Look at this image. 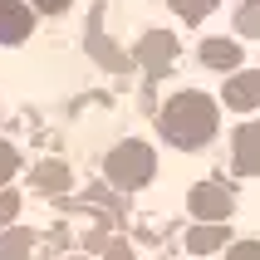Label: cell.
<instances>
[{
    "label": "cell",
    "mask_w": 260,
    "mask_h": 260,
    "mask_svg": "<svg viewBox=\"0 0 260 260\" xmlns=\"http://www.w3.org/2000/svg\"><path fill=\"white\" fill-rule=\"evenodd\" d=\"M157 128H162V138L172 147L197 152V147H206L216 138V103L206 99V93H197V88H182V93H172V99L162 103Z\"/></svg>",
    "instance_id": "cell-1"
},
{
    "label": "cell",
    "mask_w": 260,
    "mask_h": 260,
    "mask_svg": "<svg viewBox=\"0 0 260 260\" xmlns=\"http://www.w3.org/2000/svg\"><path fill=\"white\" fill-rule=\"evenodd\" d=\"M103 177H108L118 191H138V187H147V182L157 177V152L147 143H138V138H123L118 147H108Z\"/></svg>",
    "instance_id": "cell-2"
},
{
    "label": "cell",
    "mask_w": 260,
    "mask_h": 260,
    "mask_svg": "<svg viewBox=\"0 0 260 260\" xmlns=\"http://www.w3.org/2000/svg\"><path fill=\"white\" fill-rule=\"evenodd\" d=\"M177 54H182V44H177L172 29H147L143 44H138V54H133V64H143L147 79H157V74H167L177 64Z\"/></svg>",
    "instance_id": "cell-3"
},
{
    "label": "cell",
    "mask_w": 260,
    "mask_h": 260,
    "mask_svg": "<svg viewBox=\"0 0 260 260\" xmlns=\"http://www.w3.org/2000/svg\"><path fill=\"white\" fill-rule=\"evenodd\" d=\"M187 211L197 221H226L231 216V187H221V182H197L187 191Z\"/></svg>",
    "instance_id": "cell-4"
},
{
    "label": "cell",
    "mask_w": 260,
    "mask_h": 260,
    "mask_svg": "<svg viewBox=\"0 0 260 260\" xmlns=\"http://www.w3.org/2000/svg\"><path fill=\"white\" fill-rule=\"evenodd\" d=\"M35 29V10L25 0H0V44H20Z\"/></svg>",
    "instance_id": "cell-5"
},
{
    "label": "cell",
    "mask_w": 260,
    "mask_h": 260,
    "mask_svg": "<svg viewBox=\"0 0 260 260\" xmlns=\"http://www.w3.org/2000/svg\"><path fill=\"white\" fill-rule=\"evenodd\" d=\"M88 54L99 59L103 69H113V74H128V69H133V54L113 49V40H103V15H93V20H88Z\"/></svg>",
    "instance_id": "cell-6"
},
{
    "label": "cell",
    "mask_w": 260,
    "mask_h": 260,
    "mask_svg": "<svg viewBox=\"0 0 260 260\" xmlns=\"http://www.w3.org/2000/svg\"><path fill=\"white\" fill-rule=\"evenodd\" d=\"M221 99H226V108H236V113L255 108V103H260V74H236Z\"/></svg>",
    "instance_id": "cell-7"
},
{
    "label": "cell",
    "mask_w": 260,
    "mask_h": 260,
    "mask_svg": "<svg viewBox=\"0 0 260 260\" xmlns=\"http://www.w3.org/2000/svg\"><path fill=\"white\" fill-rule=\"evenodd\" d=\"M69 182H74V172H69V162H40L35 172H29V187L35 191H69Z\"/></svg>",
    "instance_id": "cell-8"
},
{
    "label": "cell",
    "mask_w": 260,
    "mask_h": 260,
    "mask_svg": "<svg viewBox=\"0 0 260 260\" xmlns=\"http://www.w3.org/2000/svg\"><path fill=\"white\" fill-rule=\"evenodd\" d=\"M221 241H231V236H226V221H202L197 231H187V250H197V255L221 250Z\"/></svg>",
    "instance_id": "cell-9"
},
{
    "label": "cell",
    "mask_w": 260,
    "mask_h": 260,
    "mask_svg": "<svg viewBox=\"0 0 260 260\" xmlns=\"http://www.w3.org/2000/svg\"><path fill=\"white\" fill-rule=\"evenodd\" d=\"M236 167L241 172H260V123L236 133Z\"/></svg>",
    "instance_id": "cell-10"
},
{
    "label": "cell",
    "mask_w": 260,
    "mask_h": 260,
    "mask_svg": "<svg viewBox=\"0 0 260 260\" xmlns=\"http://www.w3.org/2000/svg\"><path fill=\"white\" fill-rule=\"evenodd\" d=\"M202 64H211V69H236V64H241V44H231V40H202Z\"/></svg>",
    "instance_id": "cell-11"
},
{
    "label": "cell",
    "mask_w": 260,
    "mask_h": 260,
    "mask_svg": "<svg viewBox=\"0 0 260 260\" xmlns=\"http://www.w3.org/2000/svg\"><path fill=\"white\" fill-rule=\"evenodd\" d=\"M29 250H35V231H20V226L0 231V260H29Z\"/></svg>",
    "instance_id": "cell-12"
},
{
    "label": "cell",
    "mask_w": 260,
    "mask_h": 260,
    "mask_svg": "<svg viewBox=\"0 0 260 260\" xmlns=\"http://www.w3.org/2000/svg\"><path fill=\"white\" fill-rule=\"evenodd\" d=\"M167 5H172V15L187 20V25H202L206 15L216 10V0H167Z\"/></svg>",
    "instance_id": "cell-13"
},
{
    "label": "cell",
    "mask_w": 260,
    "mask_h": 260,
    "mask_svg": "<svg viewBox=\"0 0 260 260\" xmlns=\"http://www.w3.org/2000/svg\"><path fill=\"white\" fill-rule=\"evenodd\" d=\"M236 29L241 35H260V0H250V5L236 10Z\"/></svg>",
    "instance_id": "cell-14"
},
{
    "label": "cell",
    "mask_w": 260,
    "mask_h": 260,
    "mask_svg": "<svg viewBox=\"0 0 260 260\" xmlns=\"http://www.w3.org/2000/svg\"><path fill=\"white\" fill-rule=\"evenodd\" d=\"M15 172H20V152H15V147L0 138V191H5V182H10Z\"/></svg>",
    "instance_id": "cell-15"
},
{
    "label": "cell",
    "mask_w": 260,
    "mask_h": 260,
    "mask_svg": "<svg viewBox=\"0 0 260 260\" xmlns=\"http://www.w3.org/2000/svg\"><path fill=\"white\" fill-rule=\"evenodd\" d=\"M15 216H20V191H0V231H10Z\"/></svg>",
    "instance_id": "cell-16"
},
{
    "label": "cell",
    "mask_w": 260,
    "mask_h": 260,
    "mask_svg": "<svg viewBox=\"0 0 260 260\" xmlns=\"http://www.w3.org/2000/svg\"><path fill=\"white\" fill-rule=\"evenodd\" d=\"M25 5H29V10H40V15H64L74 0H25Z\"/></svg>",
    "instance_id": "cell-17"
},
{
    "label": "cell",
    "mask_w": 260,
    "mask_h": 260,
    "mask_svg": "<svg viewBox=\"0 0 260 260\" xmlns=\"http://www.w3.org/2000/svg\"><path fill=\"white\" fill-rule=\"evenodd\" d=\"M103 260H133V250H128V241H103Z\"/></svg>",
    "instance_id": "cell-18"
},
{
    "label": "cell",
    "mask_w": 260,
    "mask_h": 260,
    "mask_svg": "<svg viewBox=\"0 0 260 260\" xmlns=\"http://www.w3.org/2000/svg\"><path fill=\"white\" fill-rule=\"evenodd\" d=\"M226 260H260V241H241V246H231Z\"/></svg>",
    "instance_id": "cell-19"
},
{
    "label": "cell",
    "mask_w": 260,
    "mask_h": 260,
    "mask_svg": "<svg viewBox=\"0 0 260 260\" xmlns=\"http://www.w3.org/2000/svg\"><path fill=\"white\" fill-rule=\"evenodd\" d=\"M74 260H84V255H74Z\"/></svg>",
    "instance_id": "cell-20"
}]
</instances>
